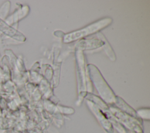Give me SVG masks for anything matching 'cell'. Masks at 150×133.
I'll list each match as a JSON object with an SVG mask.
<instances>
[{
	"label": "cell",
	"instance_id": "6da1fadb",
	"mask_svg": "<svg viewBox=\"0 0 150 133\" xmlns=\"http://www.w3.org/2000/svg\"><path fill=\"white\" fill-rule=\"evenodd\" d=\"M112 21V20L110 18L101 19L83 28L66 34L64 36L63 41L64 43L71 42L83 37L97 32V31L105 28L107 26H108Z\"/></svg>",
	"mask_w": 150,
	"mask_h": 133
},
{
	"label": "cell",
	"instance_id": "7a4b0ae2",
	"mask_svg": "<svg viewBox=\"0 0 150 133\" xmlns=\"http://www.w3.org/2000/svg\"><path fill=\"white\" fill-rule=\"evenodd\" d=\"M88 70L91 79L101 96L107 102H113L114 100V94L105 81L104 79L103 78L98 69L94 66L90 64L88 66Z\"/></svg>",
	"mask_w": 150,
	"mask_h": 133
},
{
	"label": "cell",
	"instance_id": "3957f363",
	"mask_svg": "<svg viewBox=\"0 0 150 133\" xmlns=\"http://www.w3.org/2000/svg\"><path fill=\"white\" fill-rule=\"evenodd\" d=\"M0 32L5 36L17 41L23 42L25 40V36L16 29L11 26L6 22L0 18Z\"/></svg>",
	"mask_w": 150,
	"mask_h": 133
},
{
	"label": "cell",
	"instance_id": "277c9868",
	"mask_svg": "<svg viewBox=\"0 0 150 133\" xmlns=\"http://www.w3.org/2000/svg\"><path fill=\"white\" fill-rule=\"evenodd\" d=\"M103 41L98 39H93L83 40L79 43L78 46L79 48H82L83 49H91L103 46Z\"/></svg>",
	"mask_w": 150,
	"mask_h": 133
},
{
	"label": "cell",
	"instance_id": "5b68a950",
	"mask_svg": "<svg viewBox=\"0 0 150 133\" xmlns=\"http://www.w3.org/2000/svg\"><path fill=\"white\" fill-rule=\"evenodd\" d=\"M11 2L9 1L5 2L0 7V18L5 21L8 15L11 8Z\"/></svg>",
	"mask_w": 150,
	"mask_h": 133
},
{
	"label": "cell",
	"instance_id": "8992f818",
	"mask_svg": "<svg viewBox=\"0 0 150 133\" xmlns=\"http://www.w3.org/2000/svg\"><path fill=\"white\" fill-rule=\"evenodd\" d=\"M3 74V72H2V70L1 69V68L0 67V75L2 74Z\"/></svg>",
	"mask_w": 150,
	"mask_h": 133
},
{
	"label": "cell",
	"instance_id": "52a82bcc",
	"mask_svg": "<svg viewBox=\"0 0 150 133\" xmlns=\"http://www.w3.org/2000/svg\"><path fill=\"white\" fill-rule=\"evenodd\" d=\"M2 35V33L0 32V36H1V35Z\"/></svg>",
	"mask_w": 150,
	"mask_h": 133
},
{
	"label": "cell",
	"instance_id": "ba28073f",
	"mask_svg": "<svg viewBox=\"0 0 150 133\" xmlns=\"http://www.w3.org/2000/svg\"><path fill=\"white\" fill-rule=\"evenodd\" d=\"M1 55H0V60H1Z\"/></svg>",
	"mask_w": 150,
	"mask_h": 133
}]
</instances>
